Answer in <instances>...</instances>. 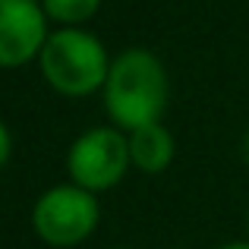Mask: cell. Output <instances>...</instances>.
I'll use <instances>...</instances> for the list:
<instances>
[{"instance_id": "cell-3", "label": "cell", "mask_w": 249, "mask_h": 249, "mask_svg": "<svg viewBox=\"0 0 249 249\" xmlns=\"http://www.w3.org/2000/svg\"><path fill=\"white\" fill-rule=\"evenodd\" d=\"M101 221V205L95 193L76 186V183H60L51 186L48 193L38 196L32 208V227L38 240L54 249H73L85 243L95 233Z\"/></svg>"}, {"instance_id": "cell-9", "label": "cell", "mask_w": 249, "mask_h": 249, "mask_svg": "<svg viewBox=\"0 0 249 249\" xmlns=\"http://www.w3.org/2000/svg\"><path fill=\"white\" fill-rule=\"evenodd\" d=\"M218 249H249V240H240V243H224Z\"/></svg>"}, {"instance_id": "cell-10", "label": "cell", "mask_w": 249, "mask_h": 249, "mask_svg": "<svg viewBox=\"0 0 249 249\" xmlns=\"http://www.w3.org/2000/svg\"><path fill=\"white\" fill-rule=\"evenodd\" d=\"M243 155H246V164H249V133H246V139H243Z\"/></svg>"}, {"instance_id": "cell-4", "label": "cell", "mask_w": 249, "mask_h": 249, "mask_svg": "<svg viewBox=\"0 0 249 249\" xmlns=\"http://www.w3.org/2000/svg\"><path fill=\"white\" fill-rule=\"evenodd\" d=\"M129 164V136L117 126H91L79 139H73L67 152L70 183L89 189V193H107L126 177Z\"/></svg>"}, {"instance_id": "cell-5", "label": "cell", "mask_w": 249, "mask_h": 249, "mask_svg": "<svg viewBox=\"0 0 249 249\" xmlns=\"http://www.w3.org/2000/svg\"><path fill=\"white\" fill-rule=\"evenodd\" d=\"M48 22L41 0H0V70L38 60L51 35Z\"/></svg>"}, {"instance_id": "cell-2", "label": "cell", "mask_w": 249, "mask_h": 249, "mask_svg": "<svg viewBox=\"0 0 249 249\" xmlns=\"http://www.w3.org/2000/svg\"><path fill=\"white\" fill-rule=\"evenodd\" d=\"M44 82L67 98H89L104 91L110 57L104 44L85 29H57L48 35L38 57Z\"/></svg>"}, {"instance_id": "cell-6", "label": "cell", "mask_w": 249, "mask_h": 249, "mask_svg": "<svg viewBox=\"0 0 249 249\" xmlns=\"http://www.w3.org/2000/svg\"><path fill=\"white\" fill-rule=\"evenodd\" d=\"M174 152H177V142L164 123H152V126L129 133V158L142 174L167 170L170 161H174Z\"/></svg>"}, {"instance_id": "cell-11", "label": "cell", "mask_w": 249, "mask_h": 249, "mask_svg": "<svg viewBox=\"0 0 249 249\" xmlns=\"http://www.w3.org/2000/svg\"><path fill=\"white\" fill-rule=\"evenodd\" d=\"M246 231H249V212H246Z\"/></svg>"}, {"instance_id": "cell-7", "label": "cell", "mask_w": 249, "mask_h": 249, "mask_svg": "<svg viewBox=\"0 0 249 249\" xmlns=\"http://www.w3.org/2000/svg\"><path fill=\"white\" fill-rule=\"evenodd\" d=\"M41 6L51 22L63 25V29H79L101 10V0H41Z\"/></svg>"}, {"instance_id": "cell-1", "label": "cell", "mask_w": 249, "mask_h": 249, "mask_svg": "<svg viewBox=\"0 0 249 249\" xmlns=\"http://www.w3.org/2000/svg\"><path fill=\"white\" fill-rule=\"evenodd\" d=\"M167 107V73L164 63L145 48H126L110 60L104 82V110L117 129L136 133L161 123Z\"/></svg>"}, {"instance_id": "cell-8", "label": "cell", "mask_w": 249, "mask_h": 249, "mask_svg": "<svg viewBox=\"0 0 249 249\" xmlns=\"http://www.w3.org/2000/svg\"><path fill=\"white\" fill-rule=\"evenodd\" d=\"M10 155H13V136H10V126L0 120V167L10 161Z\"/></svg>"}]
</instances>
